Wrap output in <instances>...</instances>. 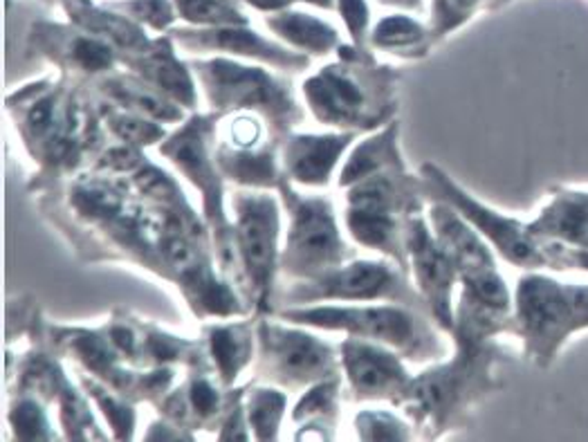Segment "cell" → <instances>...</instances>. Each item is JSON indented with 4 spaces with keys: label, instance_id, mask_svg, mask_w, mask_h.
Here are the masks:
<instances>
[{
    "label": "cell",
    "instance_id": "6",
    "mask_svg": "<svg viewBox=\"0 0 588 442\" xmlns=\"http://www.w3.org/2000/svg\"><path fill=\"white\" fill-rule=\"evenodd\" d=\"M391 286V272L377 263H355L351 268L339 269L328 277L321 287V296H337V299H371L382 295Z\"/></svg>",
    "mask_w": 588,
    "mask_h": 442
},
{
    "label": "cell",
    "instance_id": "12",
    "mask_svg": "<svg viewBox=\"0 0 588 442\" xmlns=\"http://www.w3.org/2000/svg\"><path fill=\"white\" fill-rule=\"evenodd\" d=\"M281 404L283 400L272 393H263L256 398L254 422L259 425V429H270L272 425H277V416L281 413Z\"/></svg>",
    "mask_w": 588,
    "mask_h": 442
},
{
    "label": "cell",
    "instance_id": "9",
    "mask_svg": "<svg viewBox=\"0 0 588 442\" xmlns=\"http://www.w3.org/2000/svg\"><path fill=\"white\" fill-rule=\"evenodd\" d=\"M418 27L407 18H391L377 30V43L384 45H404L409 41L418 39Z\"/></svg>",
    "mask_w": 588,
    "mask_h": 442
},
{
    "label": "cell",
    "instance_id": "5",
    "mask_svg": "<svg viewBox=\"0 0 588 442\" xmlns=\"http://www.w3.org/2000/svg\"><path fill=\"white\" fill-rule=\"evenodd\" d=\"M346 364L348 371H351L355 386L359 390L380 393V390H386L394 384H398L400 378H403V369H400L394 357L375 351V348L357 346V343H348Z\"/></svg>",
    "mask_w": 588,
    "mask_h": 442
},
{
    "label": "cell",
    "instance_id": "3",
    "mask_svg": "<svg viewBox=\"0 0 588 442\" xmlns=\"http://www.w3.org/2000/svg\"><path fill=\"white\" fill-rule=\"evenodd\" d=\"M272 207L270 202H254L251 200L241 213L238 222V240H241L242 256H245L247 268L254 272L259 281H263L272 265V245H274V230H272Z\"/></svg>",
    "mask_w": 588,
    "mask_h": 442
},
{
    "label": "cell",
    "instance_id": "2",
    "mask_svg": "<svg viewBox=\"0 0 588 442\" xmlns=\"http://www.w3.org/2000/svg\"><path fill=\"white\" fill-rule=\"evenodd\" d=\"M294 316H303L312 324L346 325V328L357 330V333L371 334V337L377 339H389V342L395 343H403L412 334V324L398 310H312V313Z\"/></svg>",
    "mask_w": 588,
    "mask_h": 442
},
{
    "label": "cell",
    "instance_id": "13",
    "mask_svg": "<svg viewBox=\"0 0 588 442\" xmlns=\"http://www.w3.org/2000/svg\"><path fill=\"white\" fill-rule=\"evenodd\" d=\"M238 353H241V343L232 333H221L216 337V355L218 362L225 366L227 375H232V371L238 366Z\"/></svg>",
    "mask_w": 588,
    "mask_h": 442
},
{
    "label": "cell",
    "instance_id": "1",
    "mask_svg": "<svg viewBox=\"0 0 588 442\" xmlns=\"http://www.w3.org/2000/svg\"><path fill=\"white\" fill-rule=\"evenodd\" d=\"M290 254L306 268L333 265L342 254L328 209L321 202H301L290 234Z\"/></svg>",
    "mask_w": 588,
    "mask_h": 442
},
{
    "label": "cell",
    "instance_id": "17",
    "mask_svg": "<svg viewBox=\"0 0 588 442\" xmlns=\"http://www.w3.org/2000/svg\"><path fill=\"white\" fill-rule=\"evenodd\" d=\"M395 3H409V0H395Z\"/></svg>",
    "mask_w": 588,
    "mask_h": 442
},
{
    "label": "cell",
    "instance_id": "15",
    "mask_svg": "<svg viewBox=\"0 0 588 442\" xmlns=\"http://www.w3.org/2000/svg\"><path fill=\"white\" fill-rule=\"evenodd\" d=\"M342 5H344V16H346V21L351 23L353 32L357 34L359 25L366 21V7H364L362 0H342Z\"/></svg>",
    "mask_w": 588,
    "mask_h": 442
},
{
    "label": "cell",
    "instance_id": "14",
    "mask_svg": "<svg viewBox=\"0 0 588 442\" xmlns=\"http://www.w3.org/2000/svg\"><path fill=\"white\" fill-rule=\"evenodd\" d=\"M182 12L186 16L200 18V21H223V7H218L212 0H180Z\"/></svg>",
    "mask_w": 588,
    "mask_h": 442
},
{
    "label": "cell",
    "instance_id": "11",
    "mask_svg": "<svg viewBox=\"0 0 588 442\" xmlns=\"http://www.w3.org/2000/svg\"><path fill=\"white\" fill-rule=\"evenodd\" d=\"M74 57L79 59V63L86 65V68H106V65L110 63L109 48L88 39L77 41V45H74Z\"/></svg>",
    "mask_w": 588,
    "mask_h": 442
},
{
    "label": "cell",
    "instance_id": "10",
    "mask_svg": "<svg viewBox=\"0 0 588 442\" xmlns=\"http://www.w3.org/2000/svg\"><path fill=\"white\" fill-rule=\"evenodd\" d=\"M115 133L119 137L128 139V142H153V137L160 135V128L153 127V124L142 122V119H130V118H119L113 122Z\"/></svg>",
    "mask_w": 588,
    "mask_h": 442
},
{
    "label": "cell",
    "instance_id": "4",
    "mask_svg": "<svg viewBox=\"0 0 588 442\" xmlns=\"http://www.w3.org/2000/svg\"><path fill=\"white\" fill-rule=\"evenodd\" d=\"M270 346H272L274 355H277L279 366L283 373L294 375L297 380H306L310 375L321 373L328 364V353L312 342L306 334H290V333H277L268 337Z\"/></svg>",
    "mask_w": 588,
    "mask_h": 442
},
{
    "label": "cell",
    "instance_id": "7",
    "mask_svg": "<svg viewBox=\"0 0 588 442\" xmlns=\"http://www.w3.org/2000/svg\"><path fill=\"white\" fill-rule=\"evenodd\" d=\"M348 137H299L290 146V166L297 178L306 183H321Z\"/></svg>",
    "mask_w": 588,
    "mask_h": 442
},
{
    "label": "cell",
    "instance_id": "8",
    "mask_svg": "<svg viewBox=\"0 0 588 442\" xmlns=\"http://www.w3.org/2000/svg\"><path fill=\"white\" fill-rule=\"evenodd\" d=\"M283 32L294 41V43L308 45V48L321 50L326 45H330L333 41V30L326 25H321L319 21L308 16H288L279 23Z\"/></svg>",
    "mask_w": 588,
    "mask_h": 442
},
{
    "label": "cell",
    "instance_id": "16",
    "mask_svg": "<svg viewBox=\"0 0 588 442\" xmlns=\"http://www.w3.org/2000/svg\"><path fill=\"white\" fill-rule=\"evenodd\" d=\"M191 395H194L195 407L204 409V411L213 409V407H216V402H218V395L213 393V389H209V386L203 384V381H198V384L194 386Z\"/></svg>",
    "mask_w": 588,
    "mask_h": 442
}]
</instances>
